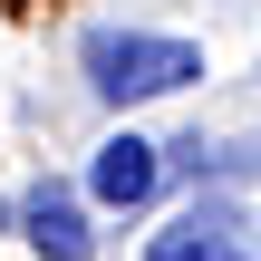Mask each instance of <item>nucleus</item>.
Instances as JSON below:
<instances>
[{
  "instance_id": "obj_1",
  "label": "nucleus",
  "mask_w": 261,
  "mask_h": 261,
  "mask_svg": "<svg viewBox=\"0 0 261 261\" xmlns=\"http://www.w3.org/2000/svg\"><path fill=\"white\" fill-rule=\"evenodd\" d=\"M77 68L107 107H145V97H174L203 77V48L194 39H165V29H87L77 39Z\"/></svg>"
},
{
  "instance_id": "obj_2",
  "label": "nucleus",
  "mask_w": 261,
  "mask_h": 261,
  "mask_svg": "<svg viewBox=\"0 0 261 261\" xmlns=\"http://www.w3.org/2000/svg\"><path fill=\"white\" fill-rule=\"evenodd\" d=\"M252 252H261V223H252V203H232V194H194L145 242V261H252Z\"/></svg>"
},
{
  "instance_id": "obj_3",
  "label": "nucleus",
  "mask_w": 261,
  "mask_h": 261,
  "mask_svg": "<svg viewBox=\"0 0 261 261\" xmlns=\"http://www.w3.org/2000/svg\"><path fill=\"white\" fill-rule=\"evenodd\" d=\"M19 242H29L39 261H87V252H97V232H87V203H77V184L39 174V184L19 194Z\"/></svg>"
},
{
  "instance_id": "obj_4",
  "label": "nucleus",
  "mask_w": 261,
  "mask_h": 261,
  "mask_svg": "<svg viewBox=\"0 0 261 261\" xmlns=\"http://www.w3.org/2000/svg\"><path fill=\"white\" fill-rule=\"evenodd\" d=\"M87 194H97L107 213H145V203L165 194V145H145L136 126H126V136H107V145H97V165H87Z\"/></svg>"
}]
</instances>
